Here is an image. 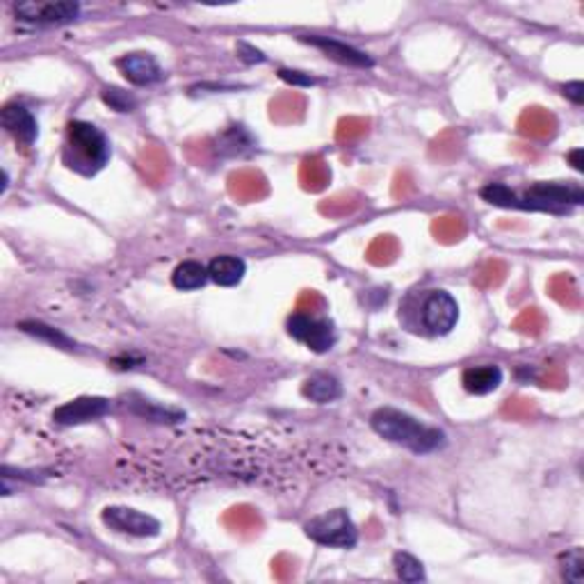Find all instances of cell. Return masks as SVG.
Returning <instances> with one entry per match:
<instances>
[{"instance_id": "1", "label": "cell", "mask_w": 584, "mask_h": 584, "mask_svg": "<svg viewBox=\"0 0 584 584\" xmlns=\"http://www.w3.org/2000/svg\"><path fill=\"white\" fill-rule=\"evenodd\" d=\"M399 320L411 334L443 338L459 322V304L448 290L411 292L399 307Z\"/></svg>"}, {"instance_id": "2", "label": "cell", "mask_w": 584, "mask_h": 584, "mask_svg": "<svg viewBox=\"0 0 584 584\" xmlns=\"http://www.w3.org/2000/svg\"><path fill=\"white\" fill-rule=\"evenodd\" d=\"M370 425L381 438L402 446L416 455H431V452L446 448L448 436L438 427L420 422L418 418L399 411V408H377L370 418Z\"/></svg>"}, {"instance_id": "3", "label": "cell", "mask_w": 584, "mask_h": 584, "mask_svg": "<svg viewBox=\"0 0 584 584\" xmlns=\"http://www.w3.org/2000/svg\"><path fill=\"white\" fill-rule=\"evenodd\" d=\"M62 163L80 176H96L110 163V142L106 133L89 121H69L62 146Z\"/></svg>"}, {"instance_id": "4", "label": "cell", "mask_w": 584, "mask_h": 584, "mask_svg": "<svg viewBox=\"0 0 584 584\" xmlns=\"http://www.w3.org/2000/svg\"><path fill=\"white\" fill-rule=\"evenodd\" d=\"M520 196V210H537V213L566 215L575 206L584 204V190L579 186L566 183H534Z\"/></svg>"}, {"instance_id": "5", "label": "cell", "mask_w": 584, "mask_h": 584, "mask_svg": "<svg viewBox=\"0 0 584 584\" xmlns=\"http://www.w3.org/2000/svg\"><path fill=\"white\" fill-rule=\"evenodd\" d=\"M304 532L311 541L325 548H354L358 543L357 525L345 509H334L316 516L304 525Z\"/></svg>"}, {"instance_id": "6", "label": "cell", "mask_w": 584, "mask_h": 584, "mask_svg": "<svg viewBox=\"0 0 584 584\" xmlns=\"http://www.w3.org/2000/svg\"><path fill=\"white\" fill-rule=\"evenodd\" d=\"M287 334L316 354L331 352L338 343V331H336L334 322L325 320V317H313L308 313H292L287 317Z\"/></svg>"}, {"instance_id": "7", "label": "cell", "mask_w": 584, "mask_h": 584, "mask_svg": "<svg viewBox=\"0 0 584 584\" xmlns=\"http://www.w3.org/2000/svg\"><path fill=\"white\" fill-rule=\"evenodd\" d=\"M101 520L112 532L128 534V537H158L163 525L151 514L133 509V507L112 505L101 511Z\"/></svg>"}, {"instance_id": "8", "label": "cell", "mask_w": 584, "mask_h": 584, "mask_svg": "<svg viewBox=\"0 0 584 584\" xmlns=\"http://www.w3.org/2000/svg\"><path fill=\"white\" fill-rule=\"evenodd\" d=\"M83 12L80 3H19L15 15L21 24L30 25H65L76 21Z\"/></svg>"}, {"instance_id": "9", "label": "cell", "mask_w": 584, "mask_h": 584, "mask_svg": "<svg viewBox=\"0 0 584 584\" xmlns=\"http://www.w3.org/2000/svg\"><path fill=\"white\" fill-rule=\"evenodd\" d=\"M107 413H110V399L107 398H76L53 411V422L62 427H74L98 420Z\"/></svg>"}, {"instance_id": "10", "label": "cell", "mask_w": 584, "mask_h": 584, "mask_svg": "<svg viewBox=\"0 0 584 584\" xmlns=\"http://www.w3.org/2000/svg\"><path fill=\"white\" fill-rule=\"evenodd\" d=\"M116 69L124 74L128 83L137 85V87H149L165 78L163 66L151 53H126L116 60Z\"/></svg>"}, {"instance_id": "11", "label": "cell", "mask_w": 584, "mask_h": 584, "mask_svg": "<svg viewBox=\"0 0 584 584\" xmlns=\"http://www.w3.org/2000/svg\"><path fill=\"white\" fill-rule=\"evenodd\" d=\"M299 39L311 44V46H316L317 51L325 53L329 60L340 62V65L345 66H352V69H372V66H375V60H372L366 51H358V48L340 42V39L317 37V35H307V37H299Z\"/></svg>"}, {"instance_id": "12", "label": "cell", "mask_w": 584, "mask_h": 584, "mask_svg": "<svg viewBox=\"0 0 584 584\" xmlns=\"http://www.w3.org/2000/svg\"><path fill=\"white\" fill-rule=\"evenodd\" d=\"M0 124L16 142H21L24 146H33L39 137V124L35 119L33 112L21 103H7L0 110Z\"/></svg>"}, {"instance_id": "13", "label": "cell", "mask_w": 584, "mask_h": 584, "mask_svg": "<svg viewBox=\"0 0 584 584\" xmlns=\"http://www.w3.org/2000/svg\"><path fill=\"white\" fill-rule=\"evenodd\" d=\"M502 379H505V372H502L500 366H493V363L466 368L464 375H461V384L470 395L493 393V390L500 388Z\"/></svg>"}, {"instance_id": "14", "label": "cell", "mask_w": 584, "mask_h": 584, "mask_svg": "<svg viewBox=\"0 0 584 584\" xmlns=\"http://www.w3.org/2000/svg\"><path fill=\"white\" fill-rule=\"evenodd\" d=\"M256 149V137L245 126H228L215 142L219 158H240Z\"/></svg>"}, {"instance_id": "15", "label": "cell", "mask_w": 584, "mask_h": 584, "mask_svg": "<svg viewBox=\"0 0 584 584\" xmlns=\"http://www.w3.org/2000/svg\"><path fill=\"white\" fill-rule=\"evenodd\" d=\"M247 274V263L240 258V256L233 254H222L215 256L208 263V277L210 281L217 283L222 287H233L245 278Z\"/></svg>"}, {"instance_id": "16", "label": "cell", "mask_w": 584, "mask_h": 584, "mask_svg": "<svg viewBox=\"0 0 584 584\" xmlns=\"http://www.w3.org/2000/svg\"><path fill=\"white\" fill-rule=\"evenodd\" d=\"M304 398L311 399L316 404H329L343 395V386H340L338 377L329 375V372H316L308 377L302 386Z\"/></svg>"}, {"instance_id": "17", "label": "cell", "mask_w": 584, "mask_h": 584, "mask_svg": "<svg viewBox=\"0 0 584 584\" xmlns=\"http://www.w3.org/2000/svg\"><path fill=\"white\" fill-rule=\"evenodd\" d=\"M208 281V265L199 263V260H183L172 274L174 287L183 292L199 290V287H204Z\"/></svg>"}, {"instance_id": "18", "label": "cell", "mask_w": 584, "mask_h": 584, "mask_svg": "<svg viewBox=\"0 0 584 584\" xmlns=\"http://www.w3.org/2000/svg\"><path fill=\"white\" fill-rule=\"evenodd\" d=\"M19 329L24 331V334H30V336H35V338L44 340V343L53 345V347L66 349V352H74V349H78V347H76L74 340L69 338V336L62 334V331H60V329H55V327L44 325V322H37V320H25V322H21Z\"/></svg>"}, {"instance_id": "19", "label": "cell", "mask_w": 584, "mask_h": 584, "mask_svg": "<svg viewBox=\"0 0 584 584\" xmlns=\"http://www.w3.org/2000/svg\"><path fill=\"white\" fill-rule=\"evenodd\" d=\"M128 408L135 413V416L146 418V420H151V422H181L183 418H186V413L183 411H176V408H167V407H158L156 402H151V399H144V398H139V399L130 398Z\"/></svg>"}, {"instance_id": "20", "label": "cell", "mask_w": 584, "mask_h": 584, "mask_svg": "<svg viewBox=\"0 0 584 584\" xmlns=\"http://www.w3.org/2000/svg\"><path fill=\"white\" fill-rule=\"evenodd\" d=\"M479 196H482L487 204L498 206V208H509V210H520V196L511 190L505 183H488L479 190Z\"/></svg>"}, {"instance_id": "21", "label": "cell", "mask_w": 584, "mask_h": 584, "mask_svg": "<svg viewBox=\"0 0 584 584\" xmlns=\"http://www.w3.org/2000/svg\"><path fill=\"white\" fill-rule=\"evenodd\" d=\"M393 566L395 573H398V578L402 579V582H425L427 579L422 561L416 559L413 555H408V552H395Z\"/></svg>"}, {"instance_id": "22", "label": "cell", "mask_w": 584, "mask_h": 584, "mask_svg": "<svg viewBox=\"0 0 584 584\" xmlns=\"http://www.w3.org/2000/svg\"><path fill=\"white\" fill-rule=\"evenodd\" d=\"M561 578H564L566 582L582 584V579H584L582 548H570L566 555H561Z\"/></svg>"}, {"instance_id": "23", "label": "cell", "mask_w": 584, "mask_h": 584, "mask_svg": "<svg viewBox=\"0 0 584 584\" xmlns=\"http://www.w3.org/2000/svg\"><path fill=\"white\" fill-rule=\"evenodd\" d=\"M101 98L106 101V106H110L112 110L116 112H133L135 106H137L133 94L124 92V89L119 87H106L101 92Z\"/></svg>"}, {"instance_id": "24", "label": "cell", "mask_w": 584, "mask_h": 584, "mask_svg": "<svg viewBox=\"0 0 584 584\" xmlns=\"http://www.w3.org/2000/svg\"><path fill=\"white\" fill-rule=\"evenodd\" d=\"M278 78L287 85H295V87H311V85L317 83L313 76L304 74V71H295V69H278Z\"/></svg>"}, {"instance_id": "25", "label": "cell", "mask_w": 584, "mask_h": 584, "mask_svg": "<svg viewBox=\"0 0 584 584\" xmlns=\"http://www.w3.org/2000/svg\"><path fill=\"white\" fill-rule=\"evenodd\" d=\"M237 57H240L242 62H247V65H263V62L267 60V57L263 55V51H258V48H254L247 42L237 44Z\"/></svg>"}, {"instance_id": "26", "label": "cell", "mask_w": 584, "mask_h": 584, "mask_svg": "<svg viewBox=\"0 0 584 584\" xmlns=\"http://www.w3.org/2000/svg\"><path fill=\"white\" fill-rule=\"evenodd\" d=\"M561 92H564V96L569 98V101H573L575 106H582V103H584V83H582V80H575V83H566Z\"/></svg>"}, {"instance_id": "27", "label": "cell", "mask_w": 584, "mask_h": 584, "mask_svg": "<svg viewBox=\"0 0 584 584\" xmlns=\"http://www.w3.org/2000/svg\"><path fill=\"white\" fill-rule=\"evenodd\" d=\"M566 158H569V163L573 165L575 172H579V174L584 172V149H575V151H570V154L566 156Z\"/></svg>"}]
</instances>
